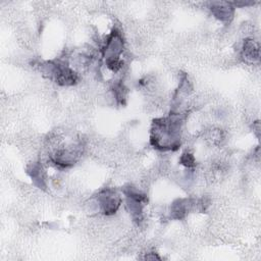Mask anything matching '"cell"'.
<instances>
[{"instance_id":"obj_1","label":"cell","mask_w":261,"mask_h":261,"mask_svg":"<svg viewBox=\"0 0 261 261\" xmlns=\"http://www.w3.org/2000/svg\"><path fill=\"white\" fill-rule=\"evenodd\" d=\"M186 111L171 110L167 116L153 120L150 144L159 151H175L180 147Z\"/></svg>"},{"instance_id":"obj_2","label":"cell","mask_w":261,"mask_h":261,"mask_svg":"<svg viewBox=\"0 0 261 261\" xmlns=\"http://www.w3.org/2000/svg\"><path fill=\"white\" fill-rule=\"evenodd\" d=\"M124 45L122 33L114 28L107 35L100 47L101 56L104 59L106 67L114 73L118 72L123 66L121 55L124 51Z\"/></svg>"},{"instance_id":"obj_3","label":"cell","mask_w":261,"mask_h":261,"mask_svg":"<svg viewBox=\"0 0 261 261\" xmlns=\"http://www.w3.org/2000/svg\"><path fill=\"white\" fill-rule=\"evenodd\" d=\"M41 73L59 86H73L79 82V72L66 60L55 59L38 64Z\"/></svg>"},{"instance_id":"obj_4","label":"cell","mask_w":261,"mask_h":261,"mask_svg":"<svg viewBox=\"0 0 261 261\" xmlns=\"http://www.w3.org/2000/svg\"><path fill=\"white\" fill-rule=\"evenodd\" d=\"M57 140V139H56ZM51 151L48 154L49 161L59 168H68L73 166L82 157L85 145L82 140H75L67 144H51Z\"/></svg>"},{"instance_id":"obj_5","label":"cell","mask_w":261,"mask_h":261,"mask_svg":"<svg viewBox=\"0 0 261 261\" xmlns=\"http://www.w3.org/2000/svg\"><path fill=\"white\" fill-rule=\"evenodd\" d=\"M124 195L125 208L133 220L140 223L143 220V210L148 202L147 196L137 188L128 185L122 189Z\"/></svg>"},{"instance_id":"obj_6","label":"cell","mask_w":261,"mask_h":261,"mask_svg":"<svg viewBox=\"0 0 261 261\" xmlns=\"http://www.w3.org/2000/svg\"><path fill=\"white\" fill-rule=\"evenodd\" d=\"M95 200L99 211L106 216L113 215L122 203L120 194L113 188H104L100 190L95 196Z\"/></svg>"},{"instance_id":"obj_7","label":"cell","mask_w":261,"mask_h":261,"mask_svg":"<svg viewBox=\"0 0 261 261\" xmlns=\"http://www.w3.org/2000/svg\"><path fill=\"white\" fill-rule=\"evenodd\" d=\"M198 209L199 207V199H193V198H179L172 202L169 209V215L170 218L175 220H181L184 219L191 211Z\"/></svg>"},{"instance_id":"obj_8","label":"cell","mask_w":261,"mask_h":261,"mask_svg":"<svg viewBox=\"0 0 261 261\" xmlns=\"http://www.w3.org/2000/svg\"><path fill=\"white\" fill-rule=\"evenodd\" d=\"M234 6L229 2L213 1L208 3V9L211 14L223 23H229L234 15Z\"/></svg>"},{"instance_id":"obj_9","label":"cell","mask_w":261,"mask_h":261,"mask_svg":"<svg viewBox=\"0 0 261 261\" xmlns=\"http://www.w3.org/2000/svg\"><path fill=\"white\" fill-rule=\"evenodd\" d=\"M241 59L248 64H254L259 61L260 47L257 41L253 38H246L240 50Z\"/></svg>"},{"instance_id":"obj_10","label":"cell","mask_w":261,"mask_h":261,"mask_svg":"<svg viewBox=\"0 0 261 261\" xmlns=\"http://www.w3.org/2000/svg\"><path fill=\"white\" fill-rule=\"evenodd\" d=\"M27 172L31 177L34 186L41 190H45L47 188V175L41 162L37 161L30 163L27 167Z\"/></svg>"},{"instance_id":"obj_11","label":"cell","mask_w":261,"mask_h":261,"mask_svg":"<svg viewBox=\"0 0 261 261\" xmlns=\"http://www.w3.org/2000/svg\"><path fill=\"white\" fill-rule=\"evenodd\" d=\"M111 91H112V95H113V98L116 101V103L123 105L125 103L126 97H127V89L124 86V84L120 81L114 82L111 87Z\"/></svg>"},{"instance_id":"obj_12","label":"cell","mask_w":261,"mask_h":261,"mask_svg":"<svg viewBox=\"0 0 261 261\" xmlns=\"http://www.w3.org/2000/svg\"><path fill=\"white\" fill-rule=\"evenodd\" d=\"M179 163L181 165H184L185 167H187L188 169H192L196 166L197 162L196 159L194 157V155L190 152H184L179 158Z\"/></svg>"}]
</instances>
